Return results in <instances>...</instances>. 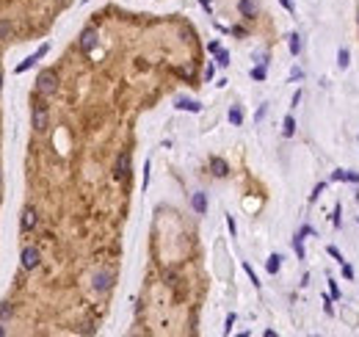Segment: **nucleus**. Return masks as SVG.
<instances>
[{
	"label": "nucleus",
	"mask_w": 359,
	"mask_h": 337,
	"mask_svg": "<svg viewBox=\"0 0 359 337\" xmlns=\"http://www.w3.org/2000/svg\"><path fill=\"white\" fill-rule=\"evenodd\" d=\"M36 224H39V213L34 208H25L22 210V232H31Z\"/></svg>",
	"instance_id": "7"
},
{
	"label": "nucleus",
	"mask_w": 359,
	"mask_h": 337,
	"mask_svg": "<svg viewBox=\"0 0 359 337\" xmlns=\"http://www.w3.org/2000/svg\"><path fill=\"white\" fill-rule=\"evenodd\" d=\"M0 86H3V72H0Z\"/></svg>",
	"instance_id": "33"
},
{
	"label": "nucleus",
	"mask_w": 359,
	"mask_h": 337,
	"mask_svg": "<svg viewBox=\"0 0 359 337\" xmlns=\"http://www.w3.org/2000/svg\"><path fill=\"white\" fill-rule=\"evenodd\" d=\"M293 246H296V251H299V257L304 260V243H301V232L296 235V241H293Z\"/></svg>",
	"instance_id": "23"
},
{
	"label": "nucleus",
	"mask_w": 359,
	"mask_h": 337,
	"mask_svg": "<svg viewBox=\"0 0 359 337\" xmlns=\"http://www.w3.org/2000/svg\"><path fill=\"white\" fill-rule=\"evenodd\" d=\"M47 50H50V47H47V44H42V47L36 50V55H31V58H25L22 64H19V67H17V72H25V70H31V67H34V64H36L39 58H42V55H44Z\"/></svg>",
	"instance_id": "9"
},
{
	"label": "nucleus",
	"mask_w": 359,
	"mask_h": 337,
	"mask_svg": "<svg viewBox=\"0 0 359 337\" xmlns=\"http://www.w3.org/2000/svg\"><path fill=\"white\" fill-rule=\"evenodd\" d=\"M177 108H182V111H199V103H194V100H177Z\"/></svg>",
	"instance_id": "14"
},
{
	"label": "nucleus",
	"mask_w": 359,
	"mask_h": 337,
	"mask_svg": "<svg viewBox=\"0 0 359 337\" xmlns=\"http://www.w3.org/2000/svg\"><path fill=\"white\" fill-rule=\"evenodd\" d=\"M240 14H243V17H254L257 6L251 3V0H240Z\"/></svg>",
	"instance_id": "12"
},
{
	"label": "nucleus",
	"mask_w": 359,
	"mask_h": 337,
	"mask_svg": "<svg viewBox=\"0 0 359 337\" xmlns=\"http://www.w3.org/2000/svg\"><path fill=\"white\" fill-rule=\"evenodd\" d=\"M332 296L334 299H340V287H337V282H332Z\"/></svg>",
	"instance_id": "29"
},
{
	"label": "nucleus",
	"mask_w": 359,
	"mask_h": 337,
	"mask_svg": "<svg viewBox=\"0 0 359 337\" xmlns=\"http://www.w3.org/2000/svg\"><path fill=\"white\" fill-rule=\"evenodd\" d=\"M232 323H235V315H230V318H227V335L232 332Z\"/></svg>",
	"instance_id": "30"
},
{
	"label": "nucleus",
	"mask_w": 359,
	"mask_h": 337,
	"mask_svg": "<svg viewBox=\"0 0 359 337\" xmlns=\"http://www.w3.org/2000/svg\"><path fill=\"white\" fill-rule=\"evenodd\" d=\"M230 122H232V124H240V122H243V111H240V108H232V111H230Z\"/></svg>",
	"instance_id": "18"
},
{
	"label": "nucleus",
	"mask_w": 359,
	"mask_h": 337,
	"mask_svg": "<svg viewBox=\"0 0 359 337\" xmlns=\"http://www.w3.org/2000/svg\"><path fill=\"white\" fill-rule=\"evenodd\" d=\"M279 3H282V6H285L287 11H293V0H279Z\"/></svg>",
	"instance_id": "31"
},
{
	"label": "nucleus",
	"mask_w": 359,
	"mask_h": 337,
	"mask_svg": "<svg viewBox=\"0 0 359 337\" xmlns=\"http://www.w3.org/2000/svg\"><path fill=\"white\" fill-rule=\"evenodd\" d=\"M3 335H6V326H0V337H3Z\"/></svg>",
	"instance_id": "32"
},
{
	"label": "nucleus",
	"mask_w": 359,
	"mask_h": 337,
	"mask_svg": "<svg viewBox=\"0 0 359 337\" xmlns=\"http://www.w3.org/2000/svg\"><path fill=\"white\" fill-rule=\"evenodd\" d=\"M39 263H42V254H39V249H36V246H28V249H22V268H25V271H34V268H39Z\"/></svg>",
	"instance_id": "3"
},
{
	"label": "nucleus",
	"mask_w": 359,
	"mask_h": 337,
	"mask_svg": "<svg viewBox=\"0 0 359 337\" xmlns=\"http://www.w3.org/2000/svg\"><path fill=\"white\" fill-rule=\"evenodd\" d=\"M210 172H213L215 177H227V174H230V166H227L224 158H210Z\"/></svg>",
	"instance_id": "8"
},
{
	"label": "nucleus",
	"mask_w": 359,
	"mask_h": 337,
	"mask_svg": "<svg viewBox=\"0 0 359 337\" xmlns=\"http://www.w3.org/2000/svg\"><path fill=\"white\" fill-rule=\"evenodd\" d=\"M337 64H340L342 70L348 67V50H345V47H340V53H337Z\"/></svg>",
	"instance_id": "19"
},
{
	"label": "nucleus",
	"mask_w": 359,
	"mask_h": 337,
	"mask_svg": "<svg viewBox=\"0 0 359 337\" xmlns=\"http://www.w3.org/2000/svg\"><path fill=\"white\" fill-rule=\"evenodd\" d=\"M80 47H83L86 53H91L97 47V31L94 28H86L83 34H80Z\"/></svg>",
	"instance_id": "6"
},
{
	"label": "nucleus",
	"mask_w": 359,
	"mask_h": 337,
	"mask_svg": "<svg viewBox=\"0 0 359 337\" xmlns=\"http://www.w3.org/2000/svg\"><path fill=\"white\" fill-rule=\"evenodd\" d=\"M11 312H14V307H11V304H6V302L0 304V320H3V318H11Z\"/></svg>",
	"instance_id": "21"
},
{
	"label": "nucleus",
	"mask_w": 359,
	"mask_h": 337,
	"mask_svg": "<svg viewBox=\"0 0 359 337\" xmlns=\"http://www.w3.org/2000/svg\"><path fill=\"white\" fill-rule=\"evenodd\" d=\"M11 34V22L9 19H0V39H6Z\"/></svg>",
	"instance_id": "20"
},
{
	"label": "nucleus",
	"mask_w": 359,
	"mask_h": 337,
	"mask_svg": "<svg viewBox=\"0 0 359 337\" xmlns=\"http://www.w3.org/2000/svg\"><path fill=\"white\" fill-rule=\"evenodd\" d=\"M243 268H246V274H249V277H251V282H254V285H260V282H257V274H254V271H251V266H249V263H246V266H243Z\"/></svg>",
	"instance_id": "26"
},
{
	"label": "nucleus",
	"mask_w": 359,
	"mask_h": 337,
	"mask_svg": "<svg viewBox=\"0 0 359 337\" xmlns=\"http://www.w3.org/2000/svg\"><path fill=\"white\" fill-rule=\"evenodd\" d=\"M47 108H44V103H34V130L36 133H44L47 130Z\"/></svg>",
	"instance_id": "2"
},
{
	"label": "nucleus",
	"mask_w": 359,
	"mask_h": 337,
	"mask_svg": "<svg viewBox=\"0 0 359 337\" xmlns=\"http://www.w3.org/2000/svg\"><path fill=\"white\" fill-rule=\"evenodd\" d=\"M329 254H332V257H334V260H340V263H345V257H342L340 251L334 249V246H329Z\"/></svg>",
	"instance_id": "25"
},
{
	"label": "nucleus",
	"mask_w": 359,
	"mask_h": 337,
	"mask_svg": "<svg viewBox=\"0 0 359 337\" xmlns=\"http://www.w3.org/2000/svg\"><path fill=\"white\" fill-rule=\"evenodd\" d=\"M334 180H351V182H359V174H357V172H334Z\"/></svg>",
	"instance_id": "15"
},
{
	"label": "nucleus",
	"mask_w": 359,
	"mask_h": 337,
	"mask_svg": "<svg viewBox=\"0 0 359 337\" xmlns=\"http://www.w3.org/2000/svg\"><path fill=\"white\" fill-rule=\"evenodd\" d=\"M342 274H345V279H354V268L348 263H342Z\"/></svg>",
	"instance_id": "24"
},
{
	"label": "nucleus",
	"mask_w": 359,
	"mask_h": 337,
	"mask_svg": "<svg viewBox=\"0 0 359 337\" xmlns=\"http://www.w3.org/2000/svg\"><path fill=\"white\" fill-rule=\"evenodd\" d=\"M111 285H113V274H111V271H97V274H94V290H97V293L111 290Z\"/></svg>",
	"instance_id": "4"
},
{
	"label": "nucleus",
	"mask_w": 359,
	"mask_h": 337,
	"mask_svg": "<svg viewBox=\"0 0 359 337\" xmlns=\"http://www.w3.org/2000/svg\"><path fill=\"white\" fill-rule=\"evenodd\" d=\"M323 188H326V185H323V182H321V185H318V188H315V194H312V196H309V199L315 202V199H318V194H323Z\"/></svg>",
	"instance_id": "28"
},
{
	"label": "nucleus",
	"mask_w": 359,
	"mask_h": 337,
	"mask_svg": "<svg viewBox=\"0 0 359 337\" xmlns=\"http://www.w3.org/2000/svg\"><path fill=\"white\" fill-rule=\"evenodd\" d=\"M265 268H268V274H279V268H282V257H279V254H271L268 263H265Z\"/></svg>",
	"instance_id": "11"
},
{
	"label": "nucleus",
	"mask_w": 359,
	"mask_h": 337,
	"mask_svg": "<svg viewBox=\"0 0 359 337\" xmlns=\"http://www.w3.org/2000/svg\"><path fill=\"white\" fill-rule=\"evenodd\" d=\"M215 64H218V67H227V64H230V53L218 50V53H215Z\"/></svg>",
	"instance_id": "17"
},
{
	"label": "nucleus",
	"mask_w": 359,
	"mask_h": 337,
	"mask_svg": "<svg viewBox=\"0 0 359 337\" xmlns=\"http://www.w3.org/2000/svg\"><path fill=\"white\" fill-rule=\"evenodd\" d=\"M287 39H290V53H293V55H299V53H301V42H299V34H290V36H287Z\"/></svg>",
	"instance_id": "16"
},
{
	"label": "nucleus",
	"mask_w": 359,
	"mask_h": 337,
	"mask_svg": "<svg viewBox=\"0 0 359 337\" xmlns=\"http://www.w3.org/2000/svg\"><path fill=\"white\" fill-rule=\"evenodd\" d=\"M282 133L287 136V139H290L293 133H296V119H293V116H285V122H282Z\"/></svg>",
	"instance_id": "13"
},
{
	"label": "nucleus",
	"mask_w": 359,
	"mask_h": 337,
	"mask_svg": "<svg viewBox=\"0 0 359 337\" xmlns=\"http://www.w3.org/2000/svg\"><path fill=\"white\" fill-rule=\"evenodd\" d=\"M207 50H210V53H218V50H221V44H218V42H210V44H207Z\"/></svg>",
	"instance_id": "27"
},
{
	"label": "nucleus",
	"mask_w": 359,
	"mask_h": 337,
	"mask_svg": "<svg viewBox=\"0 0 359 337\" xmlns=\"http://www.w3.org/2000/svg\"><path fill=\"white\" fill-rule=\"evenodd\" d=\"M251 78H254V80H265V64H260V67L251 70Z\"/></svg>",
	"instance_id": "22"
},
{
	"label": "nucleus",
	"mask_w": 359,
	"mask_h": 337,
	"mask_svg": "<svg viewBox=\"0 0 359 337\" xmlns=\"http://www.w3.org/2000/svg\"><path fill=\"white\" fill-rule=\"evenodd\" d=\"M191 208L197 210L199 216H202V213H207V196H205V194H202V191H199V194H194V196H191Z\"/></svg>",
	"instance_id": "10"
},
{
	"label": "nucleus",
	"mask_w": 359,
	"mask_h": 337,
	"mask_svg": "<svg viewBox=\"0 0 359 337\" xmlns=\"http://www.w3.org/2000/svg\"><path fill=\"white\" fill-rule=\"evenodd\" d=\"M58 91V75L53 70H47V72H42L39 78H36V94L39 97H53Z\"/></svg>",
	"instance_id": "1"
},
{
	"label": "nucleus",
	"mask_w": 359,
	"mask_h": 337,
	"mask_svg": "<svg viewBox=\"0 0 359 337\" xmlns=\"http://www.w3.org/2000/svg\"><path fill=\"white\" fill-rule=\"evenodd\" d=\"M130 174V155H119L116 158V166H113V177L116 180H125Z\"/></svg>",
	"instance_id": "5"
}]
</instances>
